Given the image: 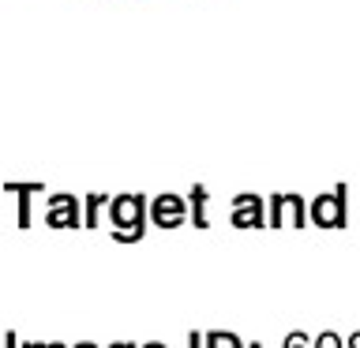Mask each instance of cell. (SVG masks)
<instances>
[{"label": "cell", "mask_w": 360, "mask_h": 348, "mask_svg": "<svg viewBox=\"0 0 360 348\" xmlns=\"http://www.w3.org/2000/svg\"><path fill=\"white\" fill-rule=\"evenodd\" d=\"M112 221H117V232L120 225H128V232L120 236V240H135L139 236V221H143V199L139 195H124L112 202Z\"/></svg>", "instance_id": "6da1fadb"}, {"label": "cell", "mask_w": 360, "mask_h": 348, "mask_svg": "<svg viewBox=\"0 0 360 348\" xmlns=\"http://www.w3.org/2000/svg\"><path fill=\"white\" fill-rule=\"evenodd\" d=\"M315 221L319 225H345V210H342V191H334V195H323L315 202Z\"/></svg>", "instance_id": "7a4b0ae2"}, {"label": "cell", "mask_w": 360, "mask_h": 348, "mask_svg": "<svg viewBox=\"0 0 360 348\" xmlns=\"http://www.w3.org/2000/svg\"><path fill=\"white\" fill-rule=\"evenodd\" d=\"M180 218H184V202H180L176 195H162L154 202V221L162 225V229H173Z\"/></svg>", "instance_id": "3957f363"}, {"label": "cell", "mask_w": 360, "mask_h": 348, "mask_svg": "<svg viewBox=\"0 0 360 348\" xmlns=\"http://www.w3.org/2000/svg\"><path fill=\"white\" fill-rule=\"evenodd\" d=\"M233 221H236V225H259V199H255V195H244V199H236Z\"/></svg>", "instance_id": "277c9868"}, {"label": "cell", "mask_w": 360, "mask_h": 348, "mask_svg": "<svg viewBox=\"0 0 360 348\" xmlns=\"http://www.w3.org/2000/svg\"><path fill=\"white\" fill-rule=\"evenodd\" d=\"M49 225H75V202L72 199H60L49 213Z\"/></svg>", "instance_id": "5b68a950"}, {"label": "cell", "mask_w": 360, "mask_h": 348, "mask_svg": "<svg viewBox=\"0 0 360 348\" xmlns=\"http://www.w3.org/2000/svg\"><path fill=\"white\" fill-rule=\"evenodd\" d=\"M210 348H236V337H229V333H214V337H210Z\"/></svg>", "instance_id": "8992f818"}, {"label": "cell", "mask_w": 360, "mask_h": 348, "mask_svg": "<svg viewBox=\"0 0 360 348\" xmlns=\"http://www.w3.org/2000/svg\"><path fill=\"white\" fill-rule=\"evenodd\" d=\"M319 348H342V341H338L334 333H323V337H319Z\"/></svg>", "instance_id": "52a82bcc"}, {"label": "cell", "mask_w": 360, "mask_h": 348, "mask_svg": "<svg viewBox=\"0 0 360 348\" xmlns=\"http://www.w3.org/2000/svg\"><path fill=\"white\" fill-rule=\"evenodd\" d=\"M285 348H304V337H300V333H292L289 341H285Z\"/></svg>", "instance_id": "ba28073f"}, {"label": "cell", "mask_w": 360, "mask_h": 348, "mask_svg": "<svg viewBox=\"0 0 360 348\" xmlns=\"http://www.w3.org/2000/svg\"><path fill=\"white\" fill-rule=\"evenodd\" d=\"M349 348H360V333H353V337H349Z\"/></svg>", "instance_id": "9c48e42d"}, {"label": "cell", "mask_w": 360, "mask_h": 348, "mask_svg": "<svg viewBox=\"0 0 360 348\" xmlns=\"http://www.w3.org/2000/svg\"><path fill=\"white\" fill-rule=\"evenodd\" d=\"M146 348H165V344H146Z\"/></svg>", "instance_id": "30bf717a"}, {"label": "cell", "mask_w": 360, "mask_h": 348, "mask_svg": "<svg viewBox=\"0 0 360 348\" xmlns=\"http://www.w3.org/2000/svg\"><path fill=\"white\" fill-rule=\"evenodd\" d=\"M79 348H94V344H79Z\"/></svg>", "instance_id": "8fae6325"}, {"label": "cell", "mask_w": 360, "mask_h": 348, "mask_svg": "<svg viewBox=\"0 0 360 348\" xmlns=\"http://www.w3.org/2000/svg\"><path fill=\"white\" fill-rule=\"evenodd\" d=\"M112 348H128V344H112Z\"/></svg>", "instance_id": "7c38bea8"}]
</instances>
